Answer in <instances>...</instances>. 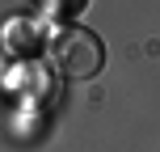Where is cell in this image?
Segmentation results:
<instances>
[{
	"instance_id": "obj_1",
	"label": "cell",
	"mask_w": 160,
	"mask_h": 152,
	"mask_svg": "<svg viewBox=\"0 0 160 152\" xmlns=\"http://www.w3.org/2000/svg\"><path fill=\"white\" fill-rule=\"evenodd\" d=\"M51 64H55L63 76H72V80H88V76L101 72L105 47H101L97 34L80 30V25H68V30H59L55 42H51Z\"/></svg>"
}]
</instances>
